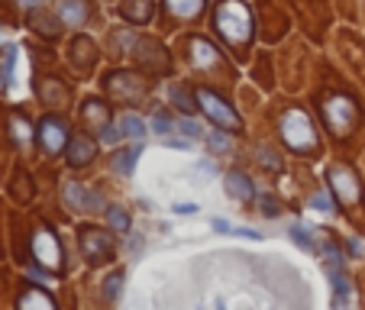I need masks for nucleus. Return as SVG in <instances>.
<instances>
[{
    "label": "nucleus",
    "mask_w": 365,
    "mask_h": 310,
    "mask_svg": "<svg viewBox=\"0 0 365 310\" xmlns=\"http://www.w3.org/2000/svg\"><path fill=\"white\" fill-rule=\"evenodd\" d=\"M217 29L220 36L230 42V46L242 48L252 36V20H249V10L242 7L240 0H223L217 7Z\"/></svg>",
    "instance_id": "1"
},
{
    "label": "nucleus",
    "mask_w": 365,
    "mask_h": 310,
    "mask_svg": "<svg viewBox=\"0 0 365 310\" xmlns=\"http://www.w3.org/2000/svg\"><path fill=\"white\" fill-rule=\"evenodd\" d=\"M282 139L284 145H291L294 152H307V149H317V130L310 123L307 113L301 110H288L282 117Z\"/></svg>",
    "instance_id": "2"
},
{
    "label": "nucleus",
    "mask_w": 365,
    "mask_h": 310,
    "mask_svg": "<svg viewBox=\"0 0 365 310\" xmlns=\"http://www.w3.org/2000/svg\"><path fill=\"white\" fill-rule=\"evenodd\" d=\"M324 117H327V126H330L336 136H346V133L356 126V120H359V107H356L352 97L336 94V97H330V100L324 103Z\"/></svg>",
    "instance_id": "3"
},
{
    "label": "nucleus",
    "mask_w": 365,
    "mask_h": 310,
    "mask_svg": "<svg viewBox=\"0 0 365 310\" xmlns=\"http://www.w3.org/2000/svg\"><path fill=\"white\" fill-rule=\"evenodd\" d=\"M197 107L214 120V123L227 126V130H240V117H236V110L223 100L220 94H214V91H197Z\"/></svg>",
    "instance_id": "4"
},
{
    "label": "nucleus",
    "mask_w": 365,
    "mask_h": 310,
    "mask_svg": "<svg viewBox=\"0 0 365 310\" xmlns=\"http://www.w3.org/2000/svg\"><path fill=\"white\" fill-rule=\"evenodd\" d=\"M327 178H330L333 194H336L346 207H356L359 204V197H362V185H359V178L349 172V168H346V165H333L330 172H327Z\"/></svg>",
    "instance_id": "5"
},
{
    "label": "nucleus",
    "mask_w": 365,
    "mask_h": 310,
    "mask_svg": "<svg viewBox=\"0 0 365 310\" xmlns=\"http://www.w3.org/2000/svg\"><path fill=\"white\" fill-rule=\"evenodd\" d=\"M33 255L42 269H48V272L62 269V246H58L56 233H48V229H39L33 236Z\"/></svg>",
    "instance_id": "6"
},
{
    "label": "nucleus",
    "mask_w": 365,
    "mask_h": 310,
    "mask_svg": "<svg viewBox=\"0 0 365 310\" xmlns=\"http://www.w3.org/2000/svg\"><path fill=\"white\" fill-rule=\"evenodd\" d=\"M81 252L88 262H107L113 252V239L101 229H81Z\"/></svg>",
    "instance_id": "7"
},
{
    "label": "nucleus",
    "mask_w": 365,
    "mask_h": 310,
    "mask_svg": "<svg viewBox=\"0 0 365 310\" xmlns=\"http://www.w3.org/2000/svg\"><path fill=\"white\" fill-rule=\"evenodd\" d=\"M65 200H68L71 210H81V214H97V210H103V197L97 191H88V187L75 185V181H68L65 185Z\"/></svg>",
    "instance_id": "8"
},
{
    "label": "nucleus",
    "mask_w": 365,
    "mask_h": 310,
    "mask_svg": "<svg viewBox=\"0 0 365 310\" xmlns=\"http://www.w3.org/2000/svg\"><path fill=\"white\" fill-rule=\"evenodd\" d=\"M65 123L62 120H52V117H46L42 120V126H39V143H42V149L48 152V155H58V152L65 149Z\"/></svg>",
    "instance_id": "9"
},
{
    "label": "nucleus",
    "mask_w": 365,
    "mask_h": 310,
    "mask_svg": "<svg viewBox=\"0 0 365 310\" xmlns=\"http://www.w3.org/2000/svg\"><path fill=\"white\" fill-rule=\"evenodd\" d=\"M107 88H110V94L120 97V100H139V97L145 94L143 81L133 75H113L110 81H107Z\"/></svg>",
    "instance_id": "10"
},
{
    "label": "nucleus",
    "mask_w": 365,
    "mask_h": 310,
    "mask_svg": "<svg viewBox=\"0 0 365 310\" xmlns=\"http://www.w3.org/2000/svg\"><path fill=\"white\" fill-rule=\"evenodd\" d=\"M58 20L71 29L84 26V20H88V0H58Z\"/></svg>",
    "instance_id": "11"
},
{
    "label": "nucleus",
    "mask_w": 365,
    "mask_h": 310,
    "mask_svg": "<svg viewBox=\"0 0 365 310\" xmlns=\"http://www.w3.org/2000/svg\"><path fill=\"white\" fill-rule=\"evenodd\" d=\"M39 97H42V103H48V107H68V91H65V84L56 81V78L39 81Z\"/></svg>",
    "instance_id": "12"
},
{
    "label": "nucleus",
    "mask_w": 365,
    "mask_h": 310,
    "mask_svg": "<svg viewBox=\"0 0 365 310\" xmlns=\"http://www.w3.org/2000/svg\"><path fill=\"white\" fill-rule=\"evenodd\" d=\"M191 52L197 68H220V56H217V48L207 39H191Z\"/></svg>",
    "instance_id": "13"
},
{
    "label": "nucleus",
    "mask_w": 365,
    "mask_h": 310,
    "mask_svg": "<svg viewBox=\"0 0 365 310\" xmlns=\"http://www.w3.org/2000/svg\"><path fill=\"white\" fill-rule=\"evenodd\" d=\"M94 152H97L94 139L78 136V139H71V145H68V162L71 165H88V162L94 159Z\"/></svg>",
    "instance_id": "14"
},
{
    "label": "nucleus",
    "mask_w": 365,
    "mask_h": 310,
    "mask_svg": "<svg viewBox=\"0 0 365 310\" xmlns=\"http://www.w3.org/2000/svg\"><path fill=\"white\" fill-rule=\"evenodd\" d=\"M227 194H230V197H236V200H252V197H255L252 181H249L242 172L227 175Z\"/></svg>",
    "instance_id": "15"
},
{
    "label": "nucleus",
    "mask_w": 365,
    "mask_h": 310,
    "mask_svg": "<svg viewBox=\"0 0 365 310\" xmlns=\"http://www.w3.org/2000/svg\"><path fill=\"white\" fill-rule=\"evenodd\" d=\"M16 304H20L23 310H29V307L52 310V307H56V301H52V297H48V294H46V291H42V288H26V294H23V297H20V301H16Z\"/></svg>",
    "instance_id": "16"
},
{
    "label": "nucleus",
    "mask_w": 365,
    "mask_h": 310,
    "mask_svg": "<svg viewBox=\"0 0 365 310\" xmlns=\"http://www.w3.org/2000/svg\"><path fill=\"white\" fill-rule=\"evenodd\" d=\"M117 126H120V136H126V139H143L145 136V123L136 117V113H123Z\"/></svg>",
    "instance_id": "17"
},
{
    "label": "nucleus",
    "mask_w": 365,
    "mask_h": 310,
    "mask_svg": "<svg viewBox=\"0 0 365 310\" xmlns=\"http://www.w3.org/2000/svg\"><path fill=\"white\" fill-rule=\"evenodd\" d=\"M71 56H75V68L91 71V65H94V46L88 39H78L75 48H71Z\"/></svg>",
    "instance_id": "18"
},
{
    "label": "nucleus",
    "mask_w": 365,
    "mask_h": 310,
    "mask_svg": "<svg viewBox=\"0 0 365 310\" xmlns=\"http://www.w3.org/2000/svg\"><path fill=\"white\" fill-rule=\"evenodd\" d=\"M168 4V10H172L175 16H197L200 14V7H204V0H165Z\"/></svg>",
    "instance_id": "19"
},
{
    "label": "nucleus",
    "mask_w": 365,
    "mask_h": 310,
    "mask_svg": "<svg viewBox=\"0 0 365 310\" xmlns=\"http://www.w3.org/2000/svg\"><path fill=\"white\" fill-rule=\"evenodd\" d=\"M84 120H88L94 130H103V126H107V107H101L97 100H88L84 103Z\"/></svg>",
    "instance_id": "20"
},
{
    "label": "nucleus",
    "mask_w": 365,
    "mask_h": 310,
    "mask_svg": "<svg viewBox=\"0 0 365 310\" xmlns=\"http://www.w3.org/2000/svg\"><path fill=\"white\" fill-rule=\"evenodd\" d=\"M152 0H126V7H123V14L130 16L133 23H145L149 20V14H152V7H149Z\"/></svg>",
    "instance_id": "21"
},
{
    "label": "nucleus",
    "mask_w": 365,
    "mask_h": 310,
    "mask_svg": "<svg viewBox=\"0 0 365 310\" xmlns=\"http://www.w3.org/2000/svg\"><path fill=\"white\" fill-rule=\"evenodd\" d=\"M136 159H139V149H123V152H117V155H113V168H117L120 175H133Z\"/></svg>",
    "instance_id": "22"
},
{
    "label": "nucleus",
    "mask_w": 365,
    "mask_h": 310,
    "mask_svg": "<svg viewBox=\"0 0 365 310\" xmlns=\"http://www.w3.org/2000/svg\"><path fill=\"white\" fill-rule=\"evenodd\" d=\"M29 26H33L36 33H42V36H56L58 33L56 20H52V16H46V14H39V10H36V14H29Z\"/></svg>",
    "instance_id": "23"
},
{
    "label": "nucleus",
    "mask_w": 365,
    "mask_h": 310,
    "mask_svg": "<svg viewBox=\"0 0 365 310\" xmlns=\"http://www.w3.org/2000/svg\"><path fill=\"white\" fill-rule=\"evenodd\" d=\"M172 103H175V107H181V110H185V113H191L194 107H197V100H194V94H191V91H187V88H181V84H175V88H172Z\"/></svg>",
    "instance_id": "24"
},
{
    "label": "nucleus",
    "mask_w": 365,
    "mask_h": 310,
    "mask_svg": "<svg viewBox=\"0 0 365 310\" xmlns=\"http://www.w3.org/2000/svg\"><path fill=\"white\" fill-rule=\"evenodd\" d=\"M10 130H14L16 143H29V136H33V133H29V123L20 117V113H14V117H10Z\"/></svg>",
    "instance_id": "25"
},
{
    "label": "nucleus",
    "mask_w": 365,
    "mask_h": 310,
    "mask_svg": "<svg viewBox=\"0 0 365 310\" xmlns=\"http://www.w3.org/2000/svg\"><path fill=\"white\" fill-rule=\"evenodd\" d=\"M107 220H110L113 229H123V233L130 229V217H126L120 207H110V210H107Z\"/></svg>",
    "instance_id": "26"
},
{
    "label": "nucleus",
    "mask_w": 365,
    "mask_h": 310,
    "mask_svg": "<svg viewBox=\"0 0 365 310\" xmlns=\"http://www.w3.org/2000/svg\"><path fill=\"white\" fill-rule=\"evenodd\" d=\"M103 288H107V301H117L120 288H123V272H113V275L107 278V284H103Z\"/></svg>",
    "instance_id": "27"
},
{
    "label": "nucleus",
    "mask_w": 365,
    "mask_h": 310,
    "mask_svg": "<svg viewBox=\"0 0 365 310\" xmlns=\"http://www.w3.org/2000/svg\"><path fill=\"white\" fill-rule=\"evenodd\" d=\"M288 236H291V239H294L301 249H314V236H310L307 229H301V227H291V229H288Z\"/></svg>",
    "instance_id": "28"
},
{
    "label": "nucleus",
    "mask_w": 365,
    "mask_h": 310,
    "mask_svg": "<svg viewBox=\"0 0 365 310\" xmlns=\"http://www.w3.org/2000/svg\"><path fill=\"white\" fill-rule=\"evenodd\" d=\"M152 130L155 133H172V120H168V113H152Z\"/></svg>",
    "instance_id": "29"
},
{
    "label": "nucleus",
    "mask_w": 365,
    "mask_h": 310,
    "mask_svg": "<svg viewBox=\"0 0 365 310\" xmlns=\"http://www.w3.org/2000/svg\"><path fill=\"white\" fill-rule=\"evenodd\" d=\"M207 143L214 145L217 152H227V149H230V139L223 136V133H207Z\"/></svg>",
    "instance_id": "30"
},
{
    "label": "nucleus",
    "mask_w": 365,
    "mask_h": 310,
    "mask_svg": "<svg viewBox=\"0 0 365 310\" xmlns=\"http://www.w3.org/2000/svg\"><path fill=\"white\" fill-rule=\"evenodd\" d=\"M310 204L317 207L320 214H330V210H333V204H330V200H327V194H314V200H310Z\"/></svg>",
    "instance_id": "31"
},
{
    "label": "nucleus",
    "mask_w": 365,
    "mask_h": 310,
    "mask_svg": "<svg viewBox=\"0 0 365 310\" xmlns=\"http://www.w3.org/2000/svg\"><path fill=\"white\" fill-rule=\"evenodd\" d=\"M259 204H262V214L265 217H278V204L272 197H259Z\"/></svg>",
    "instance_id": "32"
},
{
    "label": "nucleus",
    "mask_w": 365,
    "mask_h": 310,
    "mask_svg": "<svg viewBox=\"0 0 365 310\" xmlns=\"http://www.w3.org/2000/svg\"><path fill=\"white\" fill-rule=\"evenodd\" d=\"M181 133H185L187 139H197V136H200L197 123H191V120H181Z\"/></svg>",
    "instance_id": "33"
},
{
    "label": "nucleus",
    "mask_w": 365,
    "mask_h": 310,
    "mask_svg": "<svg viewBox=\"0 0 365 310\" xmlns=\"http://www.w3.org/2000/svg\"><path fill=\"white\" fill-rule=\"evenodd\" d=\"M101 136H103V143H117V139H120V126H103Z\"/></svg>",
    "instance_id": "34"
},
{
    "label": "nucleus",
    "mask_w": 365,
    "mask_h": 310,
    "mask_svg": "<svg viewBox=\"0 0 365 310\" xmlns=\"http://www.w3.org/2000/svg\"><path fill=\"white\" fill-rule=\"evenodd\" d=\"M333 288H336L339 294H343V291H349V281H346V278L339 275V272H333Z\"/></svg>",
    "instance_id": "35"
},
{
    "label": "nucleus",
    "mask_w": 365,
    "mask_h": 310,
    "mask_svg": "<svg viewBox=\"0 0 365 310\" xmlns=\"http://www.w3.org/2000/svg\"><path fill=\"white\" fill-rule=\"evenodd\" d=\"M175 214L191 217V214H197V207H194V204H175Z\"/></svg>",
    "instance_id": "36"
},
{
    "label": "nucleus",
    "mask_w": 365,
    "mask_h": 310,
    "mask_svg": "<svg viewBox=\"0 0 365 310\" xmlns=\"http://www.w3.org/2000/svg\"><path fill=\"white\" fill-rule=\"evenodd\" d=\"M172 149H191V139H168Z\"/></svg>",
    "instance_id": "37"
},
{
    "label": "nucleus",
    "mask_w": 365,
    "mask_h": 310,
    "mask_svg": "<svg viewBox=\"0 0 365 310\" xmlns=\"http://www.w3.org/2000/svg\"><path fill=\"white\" fill-rule=\"evenodd\" d=\"M236 236H246V239H259L262 233H255V229H233Z\"/></svg>",
    "instance_id": "38"
},
{
    "label": "nucleus",
    "mask_w": 365,
    "mask_h": 310,
    "mask_svg": "<svg viewBox=\"0 0 365 310\" xmlns=\"http://www.w3.org/2000/svg\"><path fill=\"white\" fill-rule=\"evenodd\" d=\"M349 252H356V255H359V252H362V242L352 239V242H349Z\"/></svg>",
    "instance_id": "39"
},
{
    "label": "nucleus",
    "mask_w": 365,
    "mask_h": 310,
    "mask_svg": "<svg viewBox=\"0 0 365 310\" xmlns=\"http://www.w3.org/2000/svg\"><path fill=\"white\" fill-rule=\"evenodd\" d=\"M23 4H26V7H36V4H42V0H23Z\"/></svg>",
    "instance_id": "40"
},
{
    "label": "nucleus",
    "mask_w": 365,
    "mask_h": 310,
    "mask_svg": "<svg viewBox=\"0 0 365 310\" xmlns=\"http://www.w3.org/2000/svg\"><path fill=\"white\" fill-rule=\"evenodd\" d=\"M4 88H7V81H4V75H0V91H4Z\"/></svg>",
    "instance_id": "41"
}]
</instances>
